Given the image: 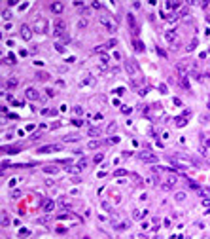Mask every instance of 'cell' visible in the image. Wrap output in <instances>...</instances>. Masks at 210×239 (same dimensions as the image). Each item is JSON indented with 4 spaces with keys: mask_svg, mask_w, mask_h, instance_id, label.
Masks as SVG:
<instances>
[{
    "mask_svg": "<svg viewBox=\"0 0 210 239\" xmlns=\"http://www.w3.org/2000/svg\"><path fill=\"white\" fill-rule=\"evenodd\" d=\"M99 21H101V25L104 27V31H106V32H110V34H114V32L117 31V23H115L114 19L110 17V15L102 14L101 17H99Z\"/></svg>",
    "mask_w": 210,
    "mask_h": 239,
    "instance_id": "cell-1",
    "label": "cell"
},
{
    "mask_svg": "<svg viewBox=\"0 0 210 239\" xmlns=\"http://www.w3.org/2000/svg\"><path fill=\"white\" fill-rule=\"evenodd\" d=\"M53 34L57 38H64V36H66V23H64L63 19H57V21L53 23Z\"/></svg>",
    "mask_w": 210,
    "mask_h": 239,
    "instance_id": "cell-2",
    "label": "cell"
},
{
    "mask_svg": "<svg viewBox=\"0 0 210 239\" xmlns=\"http://www.w3.org/2000/svg\"><path fill=\"white\" fill-rule=\"evenodd\" d=\"M47 25H49V23H47L46 17H36L32 29H34V32H38V34H46V32H47Z\"/></svg>",
    "mask_w": 210,
    "mask_h": 239,
    "instance_id": "cell-3",
    "label": "cell"
},
{
    "mask_svg": "<svg viewBox=\"0 0 210 239\" xmlns=\"http://www.w3.org/2000/svg\"><path fill=\"white\" fill-rule=\"evenodd\" d=\"M125 70H127V74L131 78L138 76V65L132 61V59H125Z\"/></svg>",
    "mask_w": 210,
    "mask_h": 239,
    "instance_id": "cell-4",
    "label": "cell"
},
{
    "mask_svg": "<svg viewBox=\"0 0 210 239\" xmlns=\"http://www.w3.org/2000/svg\"><path fill=\"white\" fill-rule=\"evenodd\" d=\"M176 182H178V176L176 175H167L163 178V184L161 186H163V190H172L176 186Z\"/></svg>",
    "mask_w": 210,
    "mask_h": 239,
    "instance_id": "cell-5",
    "label": "cell"
},
{
    "mask_svg": "<svg viewBox=\"0 0 210 239\" xmlns=\"http://www.w3.org/2000/svg\"><path fill=\"white\" fill-rule=\"evenodd\" d=\"M19 32H21V38L28 42V40L32 38V34H34V29H32V27H28L27 23H25V25H21V31H19Z\"/></svg>",
    "mask_w": 210,
    "mask_h": 239,
    "instance_id": "cell-6",
    "label": "cell"
},
{
    "mask_svg": "<svg viewBox=\"0 0 210 239\" xmlns=\"http://www.w3.org/2000/svg\"><path fill=\"white\" fill-rule=\"evenodd\" d=\"M40 154H53V152H61V144H47V146H42L38 148Z\"/></svg>",
    "mask_w": 210,
    "mask_h": 239,
    "instance_id": "cell-7",
    "label": "cell"
},
{
    "mask_svg": "<svg viewBox=\"0 0 210 239\" xmlns=\"http://www.w3.org/2000/svg\"><path fill=\"white\" fill-rule=\"evenodd\" d=\"M49 10L53 12L55 15H59V14H63V10H64V4L61 2V0H55V2H51L49 4Z\"/></svg>",
    "mask_w": 210,
    "mask_h": 239,
    "instance_id": "cell-8",
    "label": "cell"
},
{
    "mask_svg": "<svg viewBox=\"0 0 210 239\" xmlns=\"http://www.w3.org/2000/svg\"><path fill=\"white\" fill-rule=\"evenodd\" d=\"M138 158H140L142 161H146V163H155L157 161V156H153L151 152H140Z\"/></svg>",
    "mask_w": 210,
    "mask_h": 239,
    "instance_id": "cell-9",
    "label": "cell"
},
{
    "mask_svg": "<svg viewBox=\"0 0 210 239\" xmlns=\"http://www.w3.org/2000/svg\"><path fill=\"white\" fill-rule=\"evenodd\" d=\"M25 97H27L28 101H38L40 99V93H38L34 87H27V89H25Z\"/></svg>",
    "mask_w": 210,
    "mask_h": 239,
    "instance_id": "cell-10",
    "label": "cell"
},
{
    "mask_svg": "<svg viewBox=\"0 0 210 239\" xmlns=\"http://www.w3.org/2000/svg\"><path fill=\"white\" fill-rule=\"evenodd\" d=\"M165 40L170 42V44H176V40H178V32L174 31V29H170V31H165Z\"/></svg>",
    "mask_w": 210,
    "mask_h": 239,
    "instance_id": "cell-11",
    "label": "cell"
},
{
    "mask_svg": "<svg viewBox=\"0 0 210 239\" xmlns=\"http://www.w3.org/2000/svg\"><path fill=\"white\" fill-rule=\"evenodd\" d=\"M55 207H57V205H55L53 199H44V203H42V209H44V212H51Z\"/></svg>",
    "mask_w": 210,
    "mask_h": 239,
    "instance_id": "cell-12",
    "label": "cell"
},
{
    "mask_svg": "<svg viewBox=\"0 0 210 239\" xmlns=\"http://www.w3.org/2000/svg\"><path fill=\"white\" fill-rule=\"evenodd\" d=\"M191 116V114H189V110H186V112H184V116L182 118H176V125H186V122H187V118Z\"/></svg>",
    "mask_w": 210,
    "mask_h": 239,
    "instance_id": "cell-13",
    "label": "cell"
},
{
    "mask_svg": "<svg viewBox=\"0 0 210 239\" xmlns=\"http://www.w3.org/2000/svg\"><path fill=\"white\" fill-rule=\"evenodd\" d=\"M6 89H15V87H17V78H9L8 82H6Z\"/></svg>",
    "mask_w": 210,
    "mask_h": 239,
    "instance_id": "cell-14",
    "label": "cell"
},
{
    "mask_svg": "<svg viewBox=\"0 0 210 239\" xmlns=\"http://www.w3.org/2000/svg\"><path fill=\"white\" fill-rule=\"evenodd\" d=\"M44 173L55 175V173H59V167H57V165H46V167H44Z\"/></svg>",
    "mask_w": 210,
    "mask_h": 239,
    "instance_id": "cell-15",
    "label": "cell"
},
{
    "mask_svg": "<svg viewBox=\"0 0 210 239\" xmlns=\"http://www.w3.org/2000/svg\"><path fill=\"white\" fill-rule=\"evenodd\" d=\"M148 214V211H132V218L134 220H140V218H144Z\"/></svg>",
    "mask_w": 210,
    "mask_h": 239,
    "instance_id": "cell-16",
    "label": "cell"
},
{
    "mask_svg": "<svg viewBox=\"0 0 210 239\" xmlns=\"http://www.w3.org/2000/svg\"><path fill=\"white\" fill-rule=\"evenodd\" d=\"M102 131L99 129V127H89V137H101Z\"/></svg>",
    "mask_w": 210,
    "mask_h": 239,
    "instance_id": "cell-17",
    "label": "cell"
},
{
    "mask_svg": "<svg viewBox=\"0 0 210 239\" xmlns=\"http://www.w3.org/2000/svg\"><path fill=\"white\" fill-rule=\"evenodd\" d=\"M59 209H63V211H68V209H70L68 199H59Z\"/></svg>",
    "mask_w": 210,
    "mask_h": 239,
    "instance_id": "cell-18",
    "label": "cell"
},
{
    "mask_svg": "<svg viewBox=\"0 0 210 239\" xmlns=\"http://www.w3.org/2000/svg\"><path fill=\"white\" fill-rule=\"evenodd\" d=\"M127 21H129V27H131V29H136V21H134L132 14H127Z\"/></svg>",
    "mask_w": 210,
    "mask_h": 239,
    "instance_id": "cell-19",
    "label": "cell"
},
{
    "mask_svg": "<svg viewBox=\"0 0 210 239\" xmlns=\"http://www.w3.org/2000/svg\"><path fill=\"white\" fill-rule=\"evenodd\" d=\"M63 140H64V142H76V140H80V137L78 135H66Z\"/></svg>",
    "mask_w": 210,
    "mask_h": 239,
    "instance_id": "cell-20",
    "label": "cell"
},
{
    "mask_svg": "<svg viewBox=\"0 0 210 239\" xmlns=\"http://www.w3.org/2000/svg\"><path fill=\"white\" fill-rule=\"evenodd\" d=\"M180 86H182L184 89H189V84H187V78L186 76H180Z\"/></svg>",
    "mask_w": 210,
    "mask_h": 239,
    "instance_id": "cell-21",
    "label": "cell"
},
{
    "mask_svg": "<svg viewBox=\"0 0 210 239\" xmlns=\"http://www.w3.org/2000/svg\"><path fill=\"white\" fill-rule=\"evenodd\" d=\"M4 63H8V65H15V57H14V55H8V57L4 55Z\"/></svg>",
    "mask_w": 210,
    "mask_h": 239,
    "instance_id": "cell-22",
    "label": "cell"
},
{
    "mask_svg": "<svg viewBox=\"0 0 210 239\" xmlns=\"http://www.w3.org/2000/svg\"><path fill=\"white\" fill-rule=\"evenodd\" d=\"M78 29H80V31L87 29V19H80V21H78Z\"/></svg>",
    "mask_w": 210,
    "mask_h": 239,
    "instance_id": "cell-23",
    "label": "cell"
},
{
    "mask_svg": "<svg viewBox=\"0 0 210 239\" xmlns=\"http://www.w3.org/2000/svg\"><path fill=\"white\" fill-rule=\"evenodd\" d=\"M195 46H197V40L193 38V40L189 42V44H187V48H186V50H187V51H191V50H195Z\"/></svg>",
    "mask_w": 210,
    "mask_h": 239,
    "instance_id": "cell-24",
    "label": "cell"
},
{
    "mask_svg": "<svg viewBox=\"0 0 210 239\" xmlns=\"http://www.w3.org/2000/svg\"><path fill=\"white\" fill-rule=\"evenodd\" d=\"M99 146H101V142H99V140H91V142H89V148H91V150H97Z\"/></svg>",
    "mask_w": 210,
    "mask_h": 239,
    "instance_id": "cell-25",
    "label": "cell"
},
{
    "mask_svg": "<svg viewBox=\"0 0 210 239\" xmlns=\"http://www.w3.org/2000/svg\"><path fill=\"white\" fill-rule=\"evenodd\" d=\"M36 76H38V80H44V82L49 80V74H46V72H38Z\"/></svg>",
    "mask_w": 210,
    "mask_h": 239,
    "instance_id": "cell-26",
    "label": "cell"
},
{
    "mask_svg": "<svg viewBox=\"0 0 210 239\" xmlns=\"http://www.w3.org/2000/svg\"><path fill=\"white\" fill-rule=\"evenodd\" d=\"M132 46H134V48H136L138 51H144V46H142V42H138V40H134L132 42Z\"/></svg>",
    "mask_w": 210,
    "mask_h": 239,
    "instance_id": "cell-27",
    "label": "cell"
},
{
    "mask_svg": "<svg viewBox=\"0 0 210 239\" xmlns=\"http://www.w3.org/2000/svg\"><path fill=\"white\" fill-rule=\"evenodd\" d=\"M115 127H117V123H115V122H112V123L108 125V129H106V133H114V131H115Z\"/></svg>",
    "mask_w": 210,
    "mask_h": 239,
    "instance_id": "cell-28",
    "label": "cell"
},
{
    "mask_svg": "<svg viewBox=\"0 0 210 239\" xmlns=\"http://www.w3.org/2000/svg\"><path fill=\"white\" fill-rule=\"evenodd\" d=\"M108 61H110L108 55H102V57H101V65H102V67H108Z\"/></svg>",
    "mask_w": 210,
    "mask_h": 239,
    "instance_id": "cell-29",
    "label": "cell"
},
{
    "mask_svg": "<svg viewBox=\"0 0 210 239\" xmlns=\"http://www.w3.org/2000/svg\"><path fill=\"white\" fill-rule=\"evenodd\" d=\"M66 169H68L70 173H80V167H78V165H68Z\"/></svg>",
    "mask_w": 210,
    "mask_h": 239,
    "instance_id": "cell-30",
    "label": "cell"
},
{
    "mask_svg": "<svg viewBox=\"0 0 210 239\" xmlns=\"http://www.w3.org/2000/svg\"><path fill=\"white\" fill-rule=\"evenodd\" d=\"M9 224V218H8V214L6 212H2V226H8Z\"/></svg>",
    "mask_w": 210,
    "mask_h": 239,
    "instance_id": "cell-31",
    "label": "cell"
},
{
    "mask_svg": "<svg viewBox=\"0 0 210 239\" xmlns=\"http://www.w3.org/2000/svg\"><path fill=\"white\" fill-rule=\"evenodd\" d=\"M104 50H106V44H102V46H97V48H95L93 51H95V53H101V51H104Z\"/></svg>",
    "mask_w": 210,
    "mask_h": 239,
    "instance_id": "cell-32",
    "label": "cell"
},
{
    "mask_svg": "<svg viewBox=\"0 0 210 239\" xmlns=\"http://www.w3.org/2000/svg\"><path fill=\"white\" fill-rule=\"evenodd\" d=\"M74 114H76V116H82L83 108H82V106H74Z\"/></svg>",
    "mask_w": 210,
    "mask_h": 239,
    "instance_id": "cell-33",
    "label": "cell"
},
{
    "mask_svg": "<svg viewBox=\"0 0 210 239\" xmlns=\"http://www.w3.org/2000/svg\"><path fill=\"white\" fill-rule=\"evenodd\" d=\"M117 46V40H108L106 42V48H115Z\"/></svg>",
    "mask_w": 210,
    "mask_h": 239,
    "instance_id": "cell-34",
    "label": "cell"
},
{
    "mask_svg": "<svg viewBox=\"0 0 210 239\" xmlns=\"http://www.w3.org/2000/svg\"><path fill=\"white\" fill-rule=\"evenodd\" d=\"M129 228V222H121V224H117V230H127Z\"/></svg>",
    "mask_w": 210,
    "mask_h": 239,
    "instance_id": "cell-35",
    "label": "cell"
},
{
    "mask_svg": "<svg viewBox=\"0 0 210 239\" xmlns=\"http://www.w3.org/2000/svg\"><path fill=\"white\" fill-rule=\"evenodd\" d=\"M9 17H11L9 10H4V12H2V19H9Z\"/></svg>",
    "mask_w": 210,
    "mask_h": 239,
    "instance_id": "cell-36",
    "label": "cell"
},
{
    "mask_svg": "<svg viewBox=\"0 0 210 239\" xmlns=\"http://www.w3.org/2000/svg\"><path fill=\"white\" fill-rule=\"evenodd\" d=\"M176 199H178V201H184V199H186V194H184V192H178V194H176Z\"/></svg>",
    "mask_w": 210,
    "mask_h": 239,
    "instance_id": "cell-37",
    "label": "cell"
},
{
    "mask_svg": "<svg viewBox=\"0 0 210 239\" xmlns=\"http://www.w3.org/2000/svg\"><path fill=\"white\" fill-rule=\"evenodd\" d=\"M102 158H104L102 154H97V156H95V159H93V161H95V163H101V161H102Z\"/></svg>",
    "mask_w": 210,
    "mask_h": 239,
    "instance_id": "cell-38",
    "label": "cell"
},
{
    "mask_svg": "<svg viewBox=\"0 0 210 239\" xmlns=\"http://www.w3.org/2000/svg\"><path fill=\"white\" fill-rule=\"evenodd\" d=\"M87 163H89L87 159H82V161L78 163V167H80V169H83V167H87Z\"/></svg>",
    "mask_w": 210,
    "mask_h": 239,
    "instance_id": "cell-39",
    "label": "cell"
},
{
    "mask_svg": "<svg viewBox=\"0 0 210 239\" xmlns=\"http://www.w3.org/2000/svg\"><path fill=\"white\" fill-rule=\"evenodd\" d=\"M40 135H42V131H36V133H34L30 139H32V140H36V139H40Z\"/></svg>",
    "mask_w": 210,
    "mask_h": 239,
    "instance_id": "cell-40",
    "label": "cell"
},
{
    "mask_svg": "<svg viewBox=\"0 0 210 239\" xmlns=\"http://www.w3.org/2000/svg\"><path fill=\"white\" fill-rule=\"evenodd\" d=\"M169 6H170V8H180L182 4H180V2H169Z\"/></svg>",
    "mask_w": 210,
    "mask_h": 239,
    "instance_id": "cell-41",
    "label": "cell"
},
{
    "mask_svg": "<svg viewBox=\"0 0 210 239\" xmlns=\"http://www.w3.org/2000/svg\"><path fill=\"white\" fill-rule=\"evenodd\" d=\"M87 14H91V10H87V8H82V15H87Z\"/></svg>",
    "mask_w": 210,
    "mask_h": 239,
    "instance_id": "cell-42",
    "label": "cell"
},
{
    "mask_svg": "<svg viewBox=\"0 0 210 239\" xmlns=\"http://www.w3.org/2000/svg\"><path fill=\"white\" fill-rule=\"evenodd\" d=\"M205 140V146H210V139H203Z\"/></svg>",
    "mask_w": 210,
    "mask_h": 239,
    "instance_id": "cell-43",
    "label": "cell"
},
{
    "mask_svg": "<svg viewBox=\"0 0 210 239\" xmlns=\"http://www.w3.org/2000/svg\"><path fill=\"white\" fill-rule=\"evenodd\" d=\"M205 207H210V199H205Z\"/></svg>",
    "mask_w": 210,
    "mask_h": 239,
    "instance_id": "cell-44",
    "label": "cell"
},
{
    "mask_svg": "<svg viewBox=\"0 0 210 239\" xmlns=\"http://www.w3.org/2000/svg\"><path fill=\"white\" fill-rule=\"evenodd\" d=\"M153 239H161V237H153Z\"/></svg>",
    "mask_w": 210,
    "mask_h": 239,
    "instance_id": "cell-45",
    "label": "cell"
},
{
    "mask_svg": "<svg viewBox=\"0 0 210 239\" xmlns=\"http://www.w3.org/2000/svg\"><path fill=\"white\" fill-rule=\"evenodd\" d=\"M208 106H210V103H208Z\"/></svg>",
    "mask_w": 210,
    "mask_h": 239,
    "instance_id": "cell-46",
    "label": "cell"
}]
</instances>
